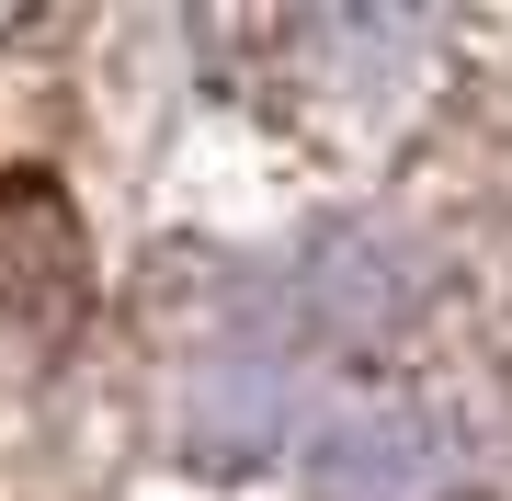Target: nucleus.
Wrapping results in <instances>:
<instances>
[{"label": "nucleus", "instance_id": "obj_1", "mask_svg": "<svg viewBox=\"0 0 512 501\" xmlns=\"http://www.w3.org/2000/svg\"><path fill=\"white\" fill-rule=\"evenodd\" d=\"M80 331V228L46 183H0V399Z\"/></svg>", "mask_w": 512, "mask_h": 501}]
</instances>
